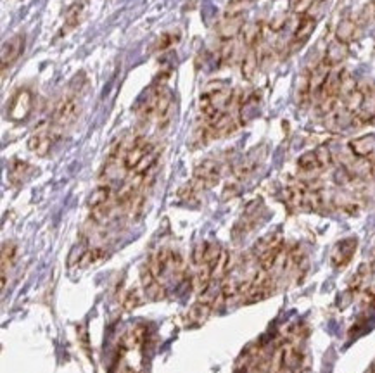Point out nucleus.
<instances>
[{"label": "nucleus", "mask_w": 375, "mask_h": 373, "mask_svg": "<svg viewBox=\"0 0 375 373\" xmlns=\"http://www.w3.org/2000/svg\"><path fill=\"white\" fill-rule=\"evenodd\" d=\"M332 163H334V157H332L329 147H318V149L308 150L298 157V168L305 173L322 171V169L331 168Z\"/></svg>", "instance_id": "1"}, {"label": "nucleus", "mask_w": 375, "mask_h": 373, "mask_svg": "<svg viewBox=\"0 0 375 373\" xmlns=\"http://www.w3.org/2000/svg\"><path fill=\"white\" fill-rule=\"evenodd\" d=\"M80 114V104L77 99L70 97V99L61 100L58 107H56L54 116H52V130L58 133L59 130H64L70 124L75 123V119Z\"/></svg>", "instance_id": "2"}, {"label": "nucleus", "mask_w": 375, "mask_h": 373, "mask_svg": "<svg viewBox=\"0 0 375 373\" xmlns=\"http://www.w3.org/2000/svg\"><path fill=\"white\" fill-rule=\"evenodd\" d=\"M222 166L215 159H204L194 169V185L198 188H211L220 182Z\"/></svg>", "instance_id": "3"}, {"label": "nucleus", "mask_w": 375, "mask_h": 373, "mask_svg": "<svg viewBox=\"0 0 375 373\" xmlns=\"http://www.w3.org/2000/svg\"><path fill=\"white\" fill-rule=\"evenodd\" d=\"M33 109V96L30 90H20L16 96L11 100L9 109H7V116H9L11 122L21 123L25 119H28V116L32 114Z\"/></svg>", "instance_id": "4"}, {"label": "nucleus", "mask_w": 375, "mask_h": 373, "mask_svg": "<svg viewBox=\"0 0 375 373\" xmlns=\"http://www.w3.org/2000/svg\"><path fill=\"white\" fill-rule=\"evenodd\" d=\"M246 28L244 14H223L222 21L218 22V39L222 41L236 40Z\"/></svg>", "instance_id": "5"}, {"label": "nucleus", "mask_w": 375, "mask_h": 373, "mask_svg": "<svg viewBox=\"0 0 375 373\" xmlns=\"http://www.w3.org/2000/svg\"><path fill=\"white\" fill-rule=\"evenodd\" d=\"M56 138H58V133L52 130V126L51 128L42 126L28 138V149L32 150L33 154H37V156L44 157L51 152V149L54 147Z\"/></svg>", "instance_id": "6"}, {"label": "nucleus", "mask_w": 375, "mask_h": 373, "mask_svg": "<svg viewBox=\"0 0 375 373\" xmlns=\"http://www.w3.org/2000/svg\"><path fill=\"white\" fill-rule=\"evenodd\" d=\"M356 249H358V239L356 237H348V239L339 240L331 251L332 266L334 268H344L346 265H350Z\"/></svg>", "instance_id": "7"}, {"label": "nucleus", "mask_w": 375, "mask_h": 373, "mask_svg": "<svg viewBox=\"0 0 375 373\" xmlns=\"http://www.w3.org/2000/svg\"><path fill=\"white\" fill-rule=\"evenodd\" d=\"M153 149H154L153 144H149V142L144 140V138H137V140H134V144L125 150L123 166L128 169V171H134V169L142 163L144 157H146Z\"/></svg>", "instance_id": "8"}, {"label": "nucleus", "mask_w": 375, "mask_h": 373, "mask_svg": "<svg viewBox=\"0 0 375 373\" xmlns=\"http://www.w3.org/2000/svg\"><path fill=\"white\" fill-rule=\"evenodd\" d=\"M375 119V85L363 86V103L355 116V124L372 123Z\"/></svg>", "instance_id": "9"}, {"label": "nucleus", "mask_w": 375, "mask_h": 373, "mask_svg": "<svg viewBox=\"0 0 375 373\" xmlns=\"http://www.w3.org/2000/svg\"><path fill=\"white\" fill-rule=\"evenodd\" d=\"M23 51H25V35H16L7 40L0 52V63H2L4 70L16 63L21 58Z\"/></svg>", "instance_id": "10"}, {"label": "nucleus", "mask_w": 375, "mask_h": 373, "mask_svg": "<svg viewBox=\"0 0 375 373\" xmlns=\"http://www.w3.org/2000/svg\"><path fill=\"white\" fill-rule=\"evenodd\" d=\"M140 282H142L144 292H146V296L149 299H165V287L161 285V280L151 271L149 266H146V268H142V271H140Z\"/></svg>", "instance_id": "11"}, {"label": "nucleus", "mask_w": 375, "mask_h": 373, "mask_svg": "<svg viewBox=\"0 0 375 373\" xmlns=\"http://www.w3.org/2000/svg\"><path fill=\"white\" fill-rule=\"evenodd\" d=\"M317 28V16L315 14H303L301 20L298 21L296 30L293 33V45L294 47H301L308 41L310 37L313 35Z\"/></svg>", "instance_id": "12"}, {"label": "nucleus", "mask_w": 375, "mask_h": 373, "mask_svg": "<svg viewBox=\"0 0 375 373\" xmlns=\"http://www.w3.org/2000/svg\"><path fill=\"white\" fill-rule=\"evenodd\" d=\"M263 157H265V149H261V147L260 149L253 150L251 154H248V156H246L244 159H242L241 163L236 166V169H234V175H236V178L237 180L249 178V176H251L253 173L256 171L258 166L261 164Z\"/></svg>", "instance_id": "13"}, {"label": "nucleus", "mask_w": 375, "mask_h": 373, "mask_svg": "<svg viewBox=\"0 0 375 373\" xmlns=\"http://www.w3.org/2000/svg\"><path fill=\"white\" fill-rule=\"evenodd\" d=\"M173 96L168 89L163 90L161 100H159L158 105V112H156V123L159 130H166L172 123L173 118Z\"/></svg>", "instance_id": "14"}, {"label": "nucleus", "mask_w": 375, "mask_h": 373, "mask_svg": "<svg viewBox=\"0 0 375 373\" xmlns=\"http://www.w3.org/2000/svg\"><path fill=\"white\" fill-rule=\"evenodd\" d=\"M260 64H261L260 47L248 48V52H246L244 58H242V64H241V73L242 77H244V80L251 81L253 78L256 77L258 70H260Z\"/></svg>", "instance_id": "15"}, {"label": "nucleus", "mask_w": 375, "mask_h": 373, "mask_svg": "<svg viewBox=\"0 0 375 373\" xmlns=\"http://www.w3.org/2000/svg\"><path fill=\"white\" fill-rule=\"evenodd\" d=\"M348 54H350L348 44H343V41H339V40H332L331 44H329L327 51H325L324 61L327 63L329 66L336 67V66H339V64H343L344 61H346Z\"/></svg>", "instance_id": "16"}, {"label": "nucleus", "mask_w": 375, "mask_h": 373, "mask_svg": "<svg viewBox=\"0 0 375 373\" xmlns=\"http://www.w3.org/2000/svg\"><path fill=\"white\" fill-rule=\"evenodd\" d=\"M163 90L165 89L153 90V92L147 96V99L144 100V104L139 107V118L142 119V122H151L153 118H156L158 105H159V100H161Z\"/></svg>", "instance_id": "17"}, {"label": "nucleus", "mask_w": 375, "mask_h": 373, "mask_svg": "<svg viewBox=\"0 0 375 373\" xmlns=\"http://www.w3.org/2000/svg\"><path fill=\"white\" fill-rule=\"evenodd\" d=\"M356 33H358V22L353 18H344L336 28V40L350 45L356 39Z\"/></svg>", "instance_id": "18"}, {"label": "nucleus", "mask_w": 375, "mask_h": 373, "mask_svg": "<svg viewBox=\"0 0 375 373\" xmlns=\"http://www.w3.org/2000/svg\"><path fill=\"white\" fill-rule=\"evenodd\" d=\"M350 150L358 157H369L375 152V137L374 135H365L350 140Z\"/></svg>", "instance_id": "19"}, {"label": "nucleus", "mask_w": 375, "mask_h": 373, "mask_svg": "<svg viewBox=\"0 0 375 373\" xmlns=\"http://www.w3.org/2000/svg\"><path fill=\"white\" fill-rule=\"evenodd\" d=\"M211 311H213V303L201 299L199 303H196L194 306L191 308V311H189V315H187L189 323H191V325H196V323L204 322V320L210 316Z\"/></svg>", "instance_id": "20"}, {"label": "nucleus", "mask_w": 375, "mask_h": 373, "mask_svg": "<svg viewBox=\"0 0 375 373\" xmlns=\"http://www.w3.org/2000/svg\"><path fill=\"white\" fill-rule=\"evenodd\" d=\"M109 202H113V188L109 185H99L96 190H92V194H90L89 197L90 209L109 204Z\"/></svg>", "instance_id": "21"}, {"label": "nucleus", "mask_w": 375, "mask_h": 373, "mask_svg": "<svg viewBox=\"0 0 375 373\" xmlns=\"http://www.w3.org/2000/svg\"><path fill=\"white\" fill-rule=\"evenodd\" d=\"M83 14V4L77 2L75 6L70 7V11L66 13V20H64V26L61 30V35H68L71 30H75L80 25V20H82Z\"/></svg>", "instance_id": "22"}, {"label": "nucleus", "mask_w": 375, "mask_h": 373, "mask_svg": "<svg viewBox=\"0 0 375 373\" xmlns=\"http://www.w3.org/2000/svg\"><path fill=\"white\" fill-rule=\"evenodd\" d=\"M144 341H146V329L137 325L125 334L123 346L127 349H135V348H140V346L144 344Z\"/></svg>", "instance_id": "23"}, {"label": "nucleus", "mask_w": 375, "mask_h": 373, "mask_svg": "<svg viewBox=\"0 0 375 373\" xmlns=\"http://www.w3.org/2000/svg\"><path fill=\"white\" fill-rule=\"evenodd\" d=\"M279 246H282V237H280L279 233H270V235H265L263 239L258 240L253 251H255V254L260 258V256H263L265 252H268L270 249L279 247Z\"/></svg>", "instance_id": "24"}, {"label": "nucleus", "mask_w": 375, "mask_h": 373, "mask_svg": "<svg viewBox=\"0 0 375 373\" xmlns=\"http://www.w3.org/2000/svg\"><path fill=\"white\" fill-rule=\"evenodd\" d=\"M32 171V166H30L26 161L14 159L13 163L9 164V178L13 183H20L23 180L28 176V173Z\"/></svg>", "instance_id": "25"}, {"label": "nucleus", "mask_w": 375, "mask_h": 373, "mask_svg": "<svg viewBox=\"0 0 375 373\" xmlns=\"http://www.w3.org/2000/svg\"><path fill=\"white\" fill-rule=\"evenodd\" d=\"M229 268H230V254L229 251L222 249L217 263L213 265V280H223V277H225Z\"/></svg>", "instance_id": "26"}, {"label": "nucleus", "mask_w": 375, "mask_h": 373, "mask_svg": "<svg viewBox=\"0 0 375 373\" xmlns=\"http://www.w3.org/2000/svg\"><path fill=\"white\" fill-rule=\"evenodd\" d=\"M317 4L322 2H318V0H289V9L293 11V13L301 14L303 16V14L310 13Z\"/></svg>", "instance_id": "27"}, {"label": "nucleus", "mask_w": 375, "mask_h": 373, "mask_svg": "<svg viewBox=\"0 0 375 373\" xmlns=\"http://www.w3.org/2000/svg\"><path fill=\"white\" fill-rule=\"evenodd\" d=\"M14 258H16V246L14 244H4L2 247V271L7 273V266L13 265Z\"/></svg>", "instance_id": "28"}, {"label": "nucleus", "mask_w": 375, "mask_h": 373, "mask_svg": "<svg viewBox=\"0 0 375 373\" xmlns=\"http://www.w3.org/2000/svg\"><path fill=\"white\" fill-rule=\"evenodd\" d=\"M102 258H104V251H102V249H90V251H87L85 254L82 256L80 265H83V266L94 265V263H97Z\"/></svg>", "instance_id": "29"}, {"label": "nucleus", "mask_w": 375, "mask_h": 373, "mask_svg": "<svg viewBox=\"0 0 375 373\" xmlns=\"http://www.w3.org/2000/svg\"><path fill=\"white\" fill-rule=\"evenodd\" d=\"M123 306L127 311H130V310H134V308L140 306V296H139L137 290H128L127 297H125V301H123Z\"/></svg>", "instance_id": "30"}, {"label": "nucleus", "mask_w": 375, "mask_h": 373, "mask_svg": "<svg viewBox=\"0 0 375 373\" xmlns=\"http://www.w3.org/2000/svg\"><path fill=\"white\" fill-rule=\"evenodd\" d=\"M77 332H78V342L82 344V349L87 354H90V344H89V334H87V325H80Z\"/></svg>", "instance_id": "31"}, {"label": "nucleus", "mask_w": 375, "mask_h": 373, "mask_svg": "<svg viewBox=\"0 0 375 373\" xmlns=\"http://www.w3.org/2000/svg\"><path fill=\"white\" fill-rule=\"evenodd\" d=\"M334 180L336 183H339V185H346V183H350L351 180H353V175H351L346 168H339L334 173Z\"/></svg>", "instance_id": "32"}, {"label": "nucleus", "mask_w": 375, "mask_h": 373, "mask_svg": "<svg viewBox=\"0 0 375 373\" xmlns=\"http://www.w3.org/2000/svg\"><path fill=\"white\" fill-rule=\"evenodd\" d=\"M369 169H370V175H372L375 178V159H372V163L369 164Z\"/></svg>", "instance_id": "33"}]
</instances>
